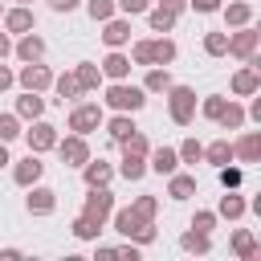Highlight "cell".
Instances as JSON below:
<instances>
[{"instance_id": "cell-1", "label": "cell", "mask_w": 261, "mask_h": 261, "mask_svg": "<svg viewBox=\"0 0 261 261\" xmlns=\"http://www.w3.org/2000/svg\"><path fill=\"white\" fill-rule=\"evenodd\" d=\"M110 224H114V232H118V237L135 241L139 249H143V245H151V241L159 237V232H155V220H143L135 208H114V212H110Z\"/></svg>"}, {"instance_id": "cell-2", "label": "cell", "mask_w": 261, "mask_h": 261, "mask_svg": "<svg viewBox=\"0 0 261 261\" xmlns=\"http://www.w3.org/2000/svg\"><path fill=\"white\" fill-rule=\"evenodd\" d=\"M102 102H106L114 114H139V110L147 106V90H143V86H130V82H110L106 94H102Z\"/></svg>"}, {"instance_id": "cell-3", "label": "cell", "mask_w": 261, "mask_h": 261, "mask_svg": "<svg viewBox=\"0 0 261 261\" xmlns=\"http://www.w3.org/2000/svg\"><path fill=\"white\" fill-rule=\"evenodd\" d=\"M167 114H171L175 126H188V122L196 118V90L171 82V90H167Z\"/></svg>"}, {"instance_id": "cell-4", "label": "cell", "mask_w": 261, "mask_h": 261, "mask_svg": "<svg viewBox=\"0 0 261 261\" xmlns=\"http://www.w3.org/2000/svg\"><path fill=\"white\" fill-rule=\"evenodd\" d=\"M102 122H106V114H102L98 102H77V106L69 110V118H65V130H73V135H90V130H98Z\"/></svg>"}, {"instance_id": "cell-5", "label": "cell", "mask_w": 261, "mask_h": 261, "mask_svg": "<svg viewBox=\"0 0 261 261\" xmlns=\"http://www.w3.org/2000/svg\"><path fill=\"white\" fill-rule=\"evenodd\" d=\"M257 49H261V33H257L253 24H241V29L228 33V49H224V57H241V61H249Z\"/></svg>"}, {"instance_id": "cell-6", "label": "cell", "mask_w": 261, "mask_h": 261, "mask_svg": "<svg viewBox=\"0 0 261 261\" xmlns=\"http://www.w3.org/2000/svg\"><path fill=\"white\" fill-rule=\"evenodd\" d=\"M82 212H86L90 220H98V224H106V220H110V212H114V192H110V184H106V188H86V200H82Z\"/></svg>"}, {"instance_id": "cell-7", "label": "cell", "mask_w": 261, "mask_h": 261, "mask_svg": "<svg viewBox=\"0 0 261 261\" xmlns=\"http://www.w3.org/2000/svg\"><path fill=\"white\" fill-rule=\"evenodd\" d=\"M228 86H232V94H237V98H253V94L261 90V61H257V53H253L237 73H232V82H228Z\"/></svg>"}, {"instance_id": "cell-8", "label": "cell", "mask_w": 261, "mask_h": 261, "mask_svg": "<svg viewBox=\"0 0 261 261\" xmlns=\"http://www.w3.org/2000/svg\"><path fill=\"white\" fill-rule=\"evenodd\" d=\"M16 86H20V90H33V94H45V90L53 86V69L41 65V61H24L20 73H16Z\"/></svg>"}, {"instance_id": "cell-9", "label": "cell", "mask_w": 261, "mask_h": 261, "mask_svg": "<svg viewBox=\"0 0 261 261\" xmlns=\"http://www.w3.org/2000/svg\"><path fill=\"white\" fill-rule=\"evenodd\" d=\"M20 135L29 139V151H33V155L53 151V147H57V139H61V135H57V126H53V122H45V118H33V126H29V130H20Z\"/></svg>"}, {"instance_id": "cell-10", "label": "cell", "mask_w": 261, "mask_h": 261, "mask_svg": "<svg viewBox=\"0 0 261 261\" xmlns=\"http://www.w3.org/2000/svg\"><path fill=\"white\" fill-rule=\"evenodd\" d=\"M0 29H4L8 37L33 33V29H37V16H33V8H29V4H12V8H4V16H0Z\"/></svg>"}, {"instance_id": "cell-11", "label": "cell", "mask_w": 261, "mask_h": 261, "mask_svg": "<svg viewBox=\"0 0 261 261\" xmlns=\"http://www.w3.org/2000/svg\"><path fill=\"white\" fill-rule=\"evenodd\" d=\"M57 155H61V163L65 167H82L86 159H90V143H86V135H65V139H57V147H53Z\"/></svg>"}, {"instance_id": "cell-12", "label": "cell", "mask_w": 261, "mask_h": 261, "mask_svg": "<svg viewBox=\"0 0 261 261\" xmlns=\"http://www.w3.org/2000/svg\"><path fill=\"white\" fill-rule=\"evenodd\" d=\"M24 208H29V216H53L57 212V192L45 188V184H33L29 196H24Z\"/></svg>"}, {"instance_id": "cell-13", "label": "cell", "mask_w": 261, "mask_h": 261, "mask_svg": "<svg viewBox=\"0 0 261 261\" xmlns=\"http://www.w3.org/2000/svg\"><path fill=\"white\" fill-rule=\"evenodd\" d=\"M41 175H45V163H41V155H24V159H16L12 163V179L20 184V188H33V184H41Z\"/></svg>"}, {"instance_id": "cell-14", "label": "cell", "mask_w": 261, "mask_h": 261, "mask_svg": "<svg viewBox=\"0 0 261 261\" xmlns=\"http://www.w3.org/2000/svg\"><path fill=\"white\" fill-rule=\"evenodd\" d=\"M114 175H118V171H114V163H106V159H94V155H90V159L82 163V179H86V188H106Z\"/></svg>"}, {"instance_id": "cell-15", "label": "cell", "mask_w": 261, "mask_h": 261, "mask_svg": "<svg viewBox=\"0 0 261 261\" xmlns=\"http://www.w3.org/2000/svg\"><path fill=\"white\" fill-rule=\"evenodd\" d=\"M102 41H106V49H122V45H130V20H126V16H110V20H102Z\"/></svg>"}, {"instance_id": "cell-16", "label": "cell", "mask_w": 261, "mask_h": 261, "mask_svg": "<svg viewBox=\"0 0 261 261\" xmlns=\"http://www.w3.org/2000/svg\"><path fill=\"white\" fill-rule=\"evenodd\" d=\"M147 171H155V175H171V171H179V155H175V147H151V151H147Z\"/></svg>"}, {"instance_id": "cell-17", "label": "cell", "mask_w": 261, "mask_h": 261, "mask_svg": "<svg viewBox=\"0 0 261 261\" xmlns=\"http://www.w3.org/2000/svg\"><path fill=\"white\" fill-rule=\"evenodd\" d=\"M98 69H102V77H110V82H126V77H130V57H126L122 49H110Z\"/></svg>"}, {"instance_id": "cell-18", "label": "cell", "mask_w": 261, "mask_h": 261, "mask_svg": "<svg viewBox=\"0 0 261 261\" xmlns=\"http://www.w3.org/2000/svg\"><path fill=\"white\" fill-rule=\"evenodd\" d=\"M232 159H241V163H261V130H245V135L232 143Z\"/></svg>"}, {"instance_id": "cell-19", "label": "cell", "mask_w": 261, "mask_h": 261, "mask_svg": "<svg viewBox=\"0 0 261 261\" xmlns=\"http://www.w3.org/2000/svg\"><path fill=\"white\" fill-rule=\"evenodd\" d=\"M245 212H249V200L237 196V188H224V196L216 204V220H241Z\"/></svg>"}, {"instance_id": "cell-20", "label": "cell", "mask_w": 261, "mask_h": 261, "mask_svg": "<svg viewBox=\"0 0 261 261\" xmlns=\"http://www.w3.org/2000/svg\"><path fill=\"white\" fill-rule=\"evenodd\" d=\"M12 53H16L20 61H41V57H45V37H37V29H33V33H20V41L12 45Z\"/></svg>"}, {"instance_id": "cell-21", "label": "cell", "mask_w": 261, "mask_h": 261, "mask_svg": "<svg viewBox=\"0 0 261 261\" xmlns=\"http://www.w3.org/2000/svg\"><path fill=\"white\" fill-rule=\"evenodd\" d=\"M20 122H33V118H45V98L41 94H33V90H24L20 98H16V110H12Z\"/></svg>"}, {"instance_id": "cell-22", "label": "cell", "mask_w": 261, "mask_h": 261, "mask_svg": "<svg viewBox=\"0 0 261 261\" xmlns=\"http://www.w3.org/2000/svg\"><path fill=\"white\" fill-rule=\"evenodd\" d=\"M220 16H224V24H228V29L253 24V4H245V0H228V4H220Z\"/></svg>"}, {"instance_id": "cell-23", "label": "cell", "mask_w": 261, "mask_h": 261, "mask_svg": "<svg viewBox=\"0 0 261 261\" xmlns=\"http://www.w3.org/2000/svg\"><path fill=\"white\" fill-rule=\"evenodd\" d=\"M175 57H179V49H175V41H171L167 33L151 37V65H171Z\"/></svg>"}, {"instance_id": "cell-24", "label": "cell", "mask_w": 261, "mask_h": 261, "mask_svg": "<svg viewBox=\"0 0 261 261\" xmlns=\"http://www.w3.org/2000/svg\"><path fill=\"white\" fill-rule=\"evenodd\" d=\"M143 90H147V94H167V90H171V69H167V65H147Z\"/></svg>"}, {"instance_id": "cell-25", "label": "cell", "mask_w": 261, "mask_h": 261, "mask_svg": "<svg viewBox=\"0 0 261 261\" xmlns=\"http://www.w3.org/2000/svg\"><path fill=\"white\" fill-rule=\"evenodd\" d=\"M49 90H57V98H61V102H77V98H82V86H77L73 69H65V73H53V86H49Z\"/></svg>"}, {"instance_id": "cell-26", "label": "cell", "mask_w": 261, "mask_h": 261, "mask_svg": "<svg viewBox=\"0 0 261 261\" xmlns=\"http://www.w3.org/2000/svg\"><path fill=\"white\" fill-rule=\"evenodd\" d=\"M122 179H130V184H139L143 175H147V155H130V151H122V163L114 167Z\"/></svg>"}, {"instance_id": "cell-27", "label": "cell", "mask_w": 261, "mask_h": 261, "mask_svg": "<svg viewBox=\"0 0 261 261\" xmlns=\"http://www.w3.org/2000/svg\"><path fill=\"white\" fill-rule=\"evenodd\" d=\"M167 196H171V200H192V196H196V175L171 171V175H167Z\"/></svg>"}, {"instance_id": "cell-28", "label": "cell", "mask_w": 261, "mask_h": 261, "mask_svg": "<svg viewBox=\"0 0 261 261\" xmlns=\"http://www.w3.org/2000/svg\"><path fill=\"white\" fill-rule=\"evenodd\" d=\"M73 77H77L82 94H90V90H98V86H102V69H98L94 61H77V65H73Z\"/></svg>"}, {"instance_id": "cell-29", "label": "cell", "mask_w": 261, "mask_h": 261, "mask_svg": "<svg viewBox=\"0 0 261 261\" xmlns=\"http://www.w3.org/2000/svg\"><path fill=\"white\" fill-rule=\"evenodd\" d=\"M179 249L204 257V253H212V232H196V228H188V232L179 237Z\"/></svg>"}, {"instance_id": "cell-30", "label": "cell", "mask_w": 261, "mask_h": 261, "mask_svg": "<svg viewBox=\"0 0 261 261\" xmlns=\"http://www.w3.org/2000/svg\"><path fill=\"white\" fill-rule=\"evenodd\" d=\"M228 245H232V253H237V257H241V261H253V257H257V253H261V249H257V237H253V232H249V228H237V232H232V241H228Z\"/></svg>"}, {"instance_id": "cell-31", "label": "cell", "mask_w": 261, "mask_h": 261, "mask_svg": "<svg viewBox=\"0 0 261 261\" xmlns=\"http://www.w3.org/2000/svg\"><path fill=\"white\" fill-rule=\"evenodd\" d=\"M143 16H147V24H151V33H171V29H175V20H179L175 12H167V8H159V4H151V8L143 12Z\"/></svg>"}, {"instance_id": "cell-32", "label": "cell", "mask_w": 261, "mask_h": 261, "mask_svg": "<svg viewBox=\"0 0 261 261\" xmlns=\"http://www.w3.org/2000/svg\"><path fill=\"white\" fill-rule=\"evenodd\" d=\"M216 122H220V126H224V130H241V126H245V122H249V118H245V106H241V102H232V98H228V102H224V110H220V118H216Z\"/></svg>"}, {"instance_id": "cell-33", "label": "cell", "mask_w": 261, "mask_h": 261, "mask_svg": "<svg viewBox=\"0 0 261 261\" xmlns=\"http://www.w3.org/2000/svg\"><path fill=\"white\" fill-rule=\"evenodd\" d=\"M204 163H212V167H224V163H232V143H228V139H216V143H208V147H204Z\"/></svg>"}, {"instance_id": "cell-34", "label": "cell", "mask_w": 261, "mask_h": 261, "mask_svg": "<svg viewBox=\"0 0 261 261\" xmlns=\"http://www.w3.org/2000/svg\"><path fill=\"white\" fill-rule=\"evenodd\" d=\"M102 228H106V224L90 220L86 212H82V216H73V224H69V232H73L77 241H98V237H102Z\"/></svg>"}, {"instance_id": "cell-35", "label": "cell", "mask_w": 261, "mask_h": 261, "mask_svg": "<svg viewBox=\"0 0 261 261\" xmlns=\"http://www.w3.org/2000/svg\"><path fill=\"white\" fill-rule=\"evenodd\" d=\"M102 126H106V135H110V139H114V143H122V139H126V135H130V130H139V126H135V118H130V114H114V118H106V122H102Z\"/></svg>"}, {"instance_id": "cell-36", "label": "cell", "mask_w": 261, "mask_h": 261, "mask_svg": "<svg viewBox=\"0 0 261 261\" xmlns=\"http://www.w3.org/2000/svg\"><path fill=\"white\" fill-rule=\"evenodd\" d=\"M175 155H179V163H204V143L200 139H184L175 147Z\"/></svg>"}, {"instance_id": "cell-37", "label": "cell", "mask_w": 261, "mask_h": 261, "mask_svg": "<svg viewBox=\"0 0 261 261\" xmlns=\"http://www.w3.org/2000/svg\"><path fill=\"white\" fill-rule=\"evenodd\" d=\"M130 208H135L143 220H155V216H159V196H147V192H143V196L130 200Z\"/></svg>"}, {"instance_id": "cell-38", "label": "cell", "mask_w": 261, "mask_h": 261, "mask_svg": "<svg viewBox=\"0 0 261 261\" xmlns=\"http://www.w3.org/2000/svg\"><path fill=\"white\" fill-rule=\"evenodd\" d=\"M86 12H90V20L102 24V20H110V16L118 12V4H114V0H86Z\"/></svg>"}, {"instance_id": "cell-39", "label": "cell", "mask_w": 261, "mask_h": 261, "mask_svg": "<svg viewBox=\"0 0 261 261\" xmlns=\"http://www.w3.org/2000/svg\"><path fill=\"white\" fill-rule=\"evenodd\" d=\"M224 102H228L224 94H208V98H204V102H200L196 110H200V114H204L208 122H216V118H220V110H224Z\"/></svg>"}, {"instance_id": "cell-40", "label": "cell", "mask_w": 261, "mask_h": 261, "mask_svg": "<svg viewBox=\"0 0 261 261\" xmlns=\"http://www.w3.org/2000/svg\"><path fill=\"white\" fill-rule=\"evenodd\" d=\"M228 49V33H204V53L208 57H224Z\"/></svg>"}, {"instance_id": "cell-41", "label": "cell", "mask_w": 261, "mask_h": 261, "mask_svg": "<svg viewBox=\"0 0 261 261\" xmlns=\"http://www.w3.org/2000/svg\"><path fill=\"white\" fill-rule=\"evenodd\" d=\"M118 147H122V151H130V155H147V151H151V143H147V135H143V130H130Z\"/></svg>"}, {"instance_id": "cell-42", "label": "cell", "mask_w": 261, "mask_h": 261, "mask_svg": "<svg viewBox=\"0 0 261 261\" xmlns=\"http://www.w3.org/2000/svg\"><path fill=\"white\" fill-rule=\"evenodd\" d=\"M12 139H20V118L8 110V114H0V143H12Z\"/></svg>"}, {"instance_id": "cell-43", "label": "cell", "mask_w": 261, "mask_h": 261, "mask_svg": "<svg viewBox=\"0 0 261 261\" xmlns=\"http://www.w3.org/2000/svg\"><path fill=\"white\" fill-rule=\"evenodd\" d=\"M130 65H151V37L130 41Z\"/></svg>"}, {"instance_id": "cell-44", "label": "cell", "mask_w": 261, "mask_h": 261, "mask_svg": "<svg viewBox=\"0 0 261 261\" xmlns=\"http://www.w3.org/2000/svg\"><path fill=\"white\" fill-rule=\"evenodd\" d=\"M216 175H220V184H224V188H241V179H245V171H241V167H228V163H224V167H216Z\"/></svg>"}, {"instance_id": "cell-45", "label": "cell", "mask_w": 261, "mask_h": 261, "mask_svg": "<svg viewBox=\"0 0 261 261\" xmlns=\"http://www.w3.org/2000/svg\"><path fill=\"white\" fill-rule=\"evenodd\" d=\"M192 228H196V232H212V228H216V212H208V208H200V212L192 216Z\"/></svg>"}, {"instance_id": "cell-46", "label": "cell", "mask_w": 261, "mask_h": 261, "mask_svg": "<svg viewBox=\"0 0 261 261\" xmlns=\"http://www.w3.org/2000/svg\"><path fill=\"white\" fill-rule=\"evenodd\" d=\"M118 4V12H126V16H143L147 8H151V0H114Z\"/></svg>"}, {"instance_id": "cell-47", "label": "cell", "mask_w": 261, "mask_h": 261, "mask_svg": "<svg viewBox=\"0 0 261 261\" xmlns=\"http://www.w3.org/2000/svg\"><path fill=\"white\" fill-rule=\"evenodd\" d=\"M220 4H224V0H188V8H196V12H204V16L220 12Z\"/></svg>"}, {"instance_id": "cell-48", "label": "cell", "mask_w": 261, "mask_h": 261, "mask_svg": "<svg viewBox=\"0 0 261 261\" xmlns=\"http://www.w3.org/2000/svg\"><path fill=\"white\" fill-rule=\"evenodd\" d=\"M12 86H16V73H12V69L0 61V94H4V90H12Z\"/></svg>"}, {"instance_id": "cell-49", "label": "cell", "mask_w": 261, "mask_h": 261, "mask_svg": "<svg viewBox=\"0 0 261 261\" xmlns=\"http://www.w3.org/2000/svg\"><path fill=\"white\" fill-rule=\"evenodd\" d=\"M49 8L53 12H73V8H82V0H49Z\"/></svg>"}, {"instance_id": "cell-50", "label": "cell", "mask_w": 261, "mask_h": 261, "mask_svg": "<svg viewBox=\"0 0 261 261\" xmlns=\"http://www.w3.org/2000/svg\"><path fill=\"white\" fill-rule=\"evenodd\" d=\"M155 4H159V8H167V12H175V16L188 8V0H155Z\"/></svg>"}, {"instance_id": "cell-51", "label": "cell", "mask_w": 261, "mask_h": 261, "mask_svg": "<svg viewBox=\"0 0 261 261\" xmlns=\"http://www.w3.org/2000/svg\"><path fill=\"white\" fill-rule=\"evenodd\" d=\"M8 57H12V37L0 29V61H8Z\"/></svg>"}, {"instance_id": "cell-52", "label": "cell", "mask_w": 261, "mask_h": 261, "mask_svg": "<svg viewBox=\"0 0 261 261\" xmlns=\"http://www.w3.org/2000/svg\"><path fill=\"white\" fill-rule=\"evenodd\" d=\"M16 257H24L16 245H8V249H0V261H16Z\"/></svg>"}, {"instance_id": "cell-53", "label": "cell", "mask_w": 261, "mask_h": 261, "mask_svg": "<svg viewBox=\"0 0 261 261\" xmlns=\"http://www.w3.org/2000/svg\"><path fill=\"white\" fill-rule=\"evenodd\" d=\"M12 163V155H8V143H0V167H8Z\"/></svg>"}, {"instance_id": "cell-54", "label": "cell", "mask_w": 261, "mask_h": 261, "mask_svg": "<svg viewBox=\"0 0 261 261\" xmlns=\"http://www.w3.org/2000/svg\"><path fill=\"white\" fill-rule=\"evenodd\" d=\"M16 4H33V0H16Z\"/></svg>"}, {"instance_id": "cell-55", "label": "cell", "mask_w": 261, "mask_h": 261, "mask_svg": "<svg viewBox=\"0 0 261 261\" xmlns=\"http://www.w3.org/2000/svg\"><path fill=\"white\" fill-rule=\"evenodd\" d=\"M0 16H4V0H0Z\"/></svg>"}]
</instances>
